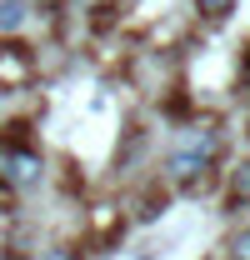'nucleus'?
I'll return each instance as SVG.
<instances>
[{"mask_svg": "<svg viewBox=\"0 0 250 260\" xmlns=\"http://www.w3.org/2000/svg\"><path fill=\"white\" fill-rule=\"evenodd\" d=\"M40 260H80L75 245H50V250H40Z\"/></svg>", "mask_w": 250, "mask_h": 260, "instance_id": "6", "label": "nucleus"}, {"mask_svg": "<svg viewBox=\"0 0 250 260\" xmlns=\"http://www.w3.org/2000/svg\"><path fill=\"white\" fill-rule=\"evenodd\" d=\"M0 175L10 185H35L40 180V155L35 150H10V155H0Z\"/></svg>", "mask_w": 250, "mask_h": 260, "instance_id": "1", "label": "nucleus"}, {"mask_svg": "<svg viewBox=\"0 0 250 260\" xmlns=\"http://www.w3.org/2000/svg\"><path fill=\"white\" fill-rule=\"evenodd\" d=\"M200 5V15H210V20H225L230 10H235V0H195Z\"/></svg>", "mask_w": 250, "mask_h": 260, "instance_id": "4", "label": "nucleus"}, {"mask_svg": "<svg viewBox=\"0 0 250 260\" xmlns=\"http://www.w3.org/2000/svg\"><path fill=\"white\" fill-rule=\"evenodd\" d=\"M20 25H25V5L20 0H5L0 5V30H20Z\"/></svg>", "mask_w": 250, "mask_h": 260, "instance_id": "3", "label": "nucleus"}, {"mask_svg": "<svg viewBox=\"0 0 250 260\" xmlns=\"http://www.w3.org/2000/svg\"><path fill=\"white\" fill-rule=\"evenodd\" d=\"M25 75H30V50L15 45V40L0 45V80H5V85H20Z\"/></svg>", "mask_w": 250, "mask_h": 260, "instance_id": "2", "label": "nucleus"}, {"mask_svg": "<svg viewBox=\"0 0 250 260\" xmlns=\"http://www.w3.org/2000/svg\"><path fill=\"white\" fill-rule=\"evenodd\" d=\"M230 255H235V260H250V225H245V230H235V240H230Z\"/></svg>", "mask_w": 250, "mask_h": 260, "instance_id": "5", "label": "nucleus"}, {"mask_svg": "<svg viewBox=\"0 0 250 260\" xmlns=\"http://www.w3.org/2000/svg\"><path fill=\"white\" fill-rule=\"evenodd\" d=\"M235 195H240V200L250 205V160L240 165V170H235Z\"/></svg>", "mask_w": 250, "mask_h": 260, "instance_id": "7", "label": "nucleus"}]
</instances>
